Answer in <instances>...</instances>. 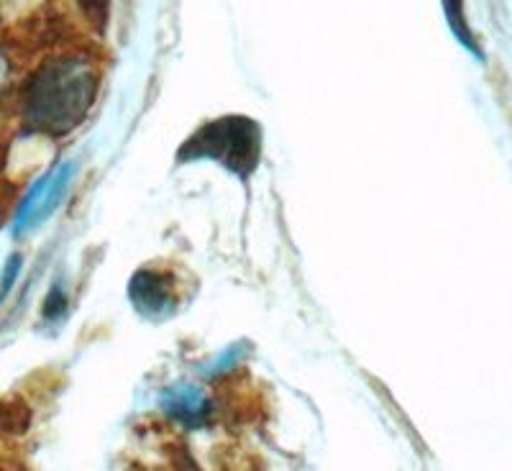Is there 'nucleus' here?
<instances>
[{
  "label": "nucleus",
  "instance_id": "obj_1",
  "mask_svg": "<svg viewBox=\"0 0 512 471\" xmlns=\"http://www.w3.org/2000/svg\"><path fill=\"white\" fill-rule=\"evenodd\" d=\"M98 95L95 64L77 54L44 62L24 88V121L44 136H67L88 118Z\"/></svg>",
  "mask_w": 512,
  "mask_h": 471
},
{
  "label": "nucleus",
  "instance_id": "obj_2",
  "mask_svg": "<svg viewBox=\"0 0 512 471\" xmlns=\"http://www.w3.org/2000/svg\"><path fill=\"white\" fill-rule=\"evenodd\" d=\"M177 162H216L249 177L262 162V128L244 116H223L200 126L177 152Z\"/></svg>",
  "mask_w": 512,
  "mask_h": 471
},
{
  "label": "nucleus",
  "instance_id": "obj_3",
  "mask_svg": "<svg viewBox=\"0 0 512 471\" xmlns=\"http://www.w3.org/2000/svg\"><path fill=\"white\" fill-rule=\"evenodd\" d=\"M128 297L144 318L157 320L175 313L177 303H180V287H177V277L172 272H164L159 267H144L134 272L128 282Z\"/></svg>",
  "mask_w": 512,
  "mask_h": 471
},
{
  "label": "nucleus",
  "instance_id": "obj_4",
  "mask_svg": "<svg viewBox=\"0 0 512 471\" xmlns=\"http://www.w3.org/2000/svg\"><path fill=\"white\" fill-rule=\"evenodd\" d=\"M162 405L169 418H175L182 425H203L210 418V400L200 387H192V384H177L164 392Z\"/></svg>",
  "mask_w": 512,
  "mask_h": 471
},
{
  "label": "nucleus",
  "instance_id": "obj_5",
  "mask_svg": "<svg viewBox=\"0 0 512 471\" xmlns=\"http://www.w3.org/2000/svg\"><path fill=\"white\" fill-rule=\"evenodd\" d=\"M75 172H77V167L72 162H64L62 167L54 169L52 177H49L47 190H44V195H41V200H39V208H36L34 221H31V228H36V226H39V223L47 221V218L52 216L54 210H57L59 205H62L64 195H67V190H70L72 180H75Z\"/></svg>",
  "mask_w": 512,
  "mask_h": 471
},
{
  "label": "nucleus",
  "instance_id": "obj_6",
  "mask_svg": "<svg viewBox=\"0 0 512 471\" xmlns=\"http://www.w3.org/2000/svg\"><path fill=\"white\" fill-rule=\"evenodd\" d=\"M443 13H446V21L448 26H451V31H454L456 39H459L461 44L474 54V57L484 59L482 47H479V41L474 39L472 26H469V21H466L464 0H443Z\"/></svg>",
  "mask_w": 512,
  "mask_h": 471
},
{
  "label": "nucleus",
  "instance_id": "obj_7",
  "mask_svg": "<svg viewBox=\"0 0 512 471\" xmlns=\"http://www.w3.org/2000/svg\"><path fill=\"white\" fill-rule=\"evenodd\" d=\"M64 310H67V295L62 292V287H52L47 295V303H44V318L54 320V318H62Z\"/></svg>",
  "mask_w": 512,
  "mask_h": 471
},
{
  "label": "nucleus",
  "instance_id": "obj_8",
  "mask_svg": "<svg viewBox=\"0 0 512 471\" xmlns=\"http://www.w3.org/2000/svg\"><path fill=\"white\" fill-rule=\"evenodd\" d=\"M18 272H21V256H13L11 262L6 264V272H3V282H0V300L11 292L13 282H16Z\"/></svg>",
  "mask_w": 512,
  "mask_h": 471
},
{
  "label": "nucleus",
  "instance_id": "obj_9",
  "mask_svg": "<svg viewBox=\"0 0 512 471\" xmlns=\"http://www.w3.org/2000/svg\"><path fill=\"white\" fill-rule=\"evenodd\" d=\"M0 471H16V469L11 466V461H6L3 456H0Z\"/></svg>",
  "mask_w": 512,
  "mask_h": 471
},
{
  "label": "nucleus",
  "instance_id": "obj_10",
  "mask_svg": "<svg viewBox=\"0 0 512 471\" xmlns=\"http://www.w3.org/2000/svg\"><path fill=\"white\" fill-rule=\"evenodd\" d=\"M0 75H3V59H0Z\"/></svg>",
  "mask_w": 512,
  "mask_h": 471
}]
</instances>
